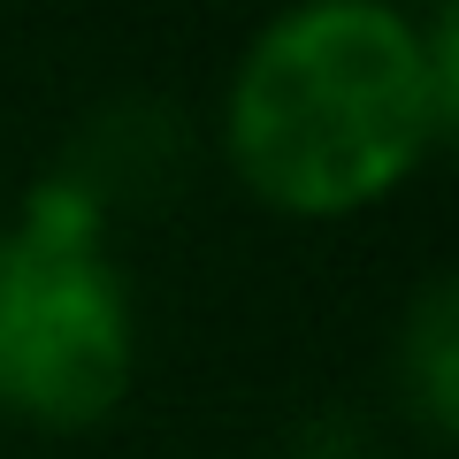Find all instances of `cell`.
<instances>
[{"label":"cell","instance_id":"6da1fadb","mask_svg":"<svg viewBox=\"0 0 459 459\" xmlns=\"http://www.w3.org/2000/svg\"><path fill=\"white\" fill-rule=\"evenodd\" d=\"M459 123V8L307 0L246 39L222 100L230 169L276 214L391 199Z\"/></svg>","mask_w":459,"mask_h":459},{"label":"cell","instance_id":"7a4b0ae2","mask_svg":"<svg viewBox=\"0 0 459 459\" xmlns=\"http://www.w3.org/2000/svg\"><path fill=\"white\" fill-rule=\"evenodd\" d=\"M92 192L47 177L0 230V413L77 437L100 429L138 376L131 283L100 253Z\"/></svg>","mask_w":459,"mask_h":459},{"label":"cell","instance_id":"3957f363","mask_svg":"<svg viewBox=\"0 0 459 459\" xmlns=\"http://www.w3.org/2000/svg\"><path fill=\"white\" fill-rule=\"evenodd\" d=\"M398 398L429 437H452L459 421V283L429 276L398 322Z\"/></svg>","mask_w":459,"mask_h":459},{"label":"cell","instance_id":"277c9868","mask_svg":"<svg viewBox=\"0 0 459 459\" xmlns=\"http://www.w3.org/2000/svg\"><path fill=\"white\" fill-rule=\"evenodd\" d=\"M283 459H383V444L368 437L352 413H314V421H299V429H291Z\"/></svg>","mask_w":459,"mask_h":459}]
</instances>
